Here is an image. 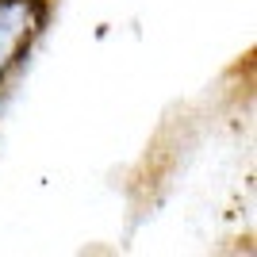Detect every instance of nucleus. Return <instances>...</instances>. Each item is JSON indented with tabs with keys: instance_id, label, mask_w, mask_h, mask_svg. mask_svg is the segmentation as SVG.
I'll list each match as a JSON object with an SVG mask.
<instances>
[]
</instances>
